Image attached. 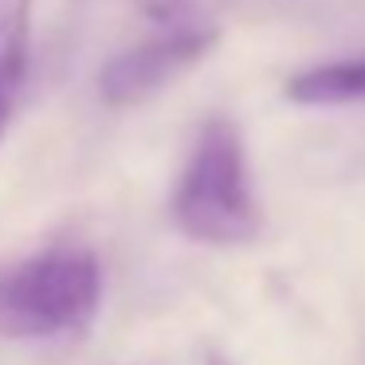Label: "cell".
<instances>
[{
	"instance_id": "cell-6",
	"label": "cell",
	"mask_w": 365,
	"mask_h": 365,
	"mask_svg": "<svg viewBox=\"0 0 365 365\" xmlns=\"http://www.w3.org/2000/svg\"><path fill=\"white\" fill-rule=\"evenodd\" d=\"M134 4L150 20H161V24H169V28H192L212 9H220L224 0H134Z\"/></svg>"
},
{
	"instance_id": "cell-4",
	"label": "cell",
	"mask_w": 365,
	"mask_h": 365,
	"mask_svg": "<svg viewBox=\"0 0 365 365\" xmlns=\"http://www.w3.org/2000/svg\"><path fill=\"white\" fill-rule=\"evenodd\" d=\"M287 98L299 106H349L365 103V56L318 63L310 71L291 75Z\"/></svg>"
},
{
	"instance_id": "cell-7",
	"label": "cell",
	"mask_w": 365,
	"mask_h": 365,
	"mask_svg": "<svg viewBox=\"0 0 365 365\" xmlns=\"http://www.w3.org/2000/svg\"><path fill=\"white\" fill-rule=\"evenodd\" d=\"M12 103H16L12 95H0V138H4V130H9V122H12Z\"/></svg>"
},
{
	"instance_id": "cell-1",
	"label": "cell",
	"mask_w": 365,
	"mask_h": 365,
	"mask_svg": "<svg viewBox=\"0 0 365 365\" xmlns=\"http://www.w3.org/2000/svg\"><path fill=\"white\" fill-rule=\"evenodd\" d=\"M173 220L200 244H247L259 236L263 212L252 189L247 150L232 118H208L197 134L173 192Z\"/></svg>"
},
{
	"instance_id": "cell-2",
	"label": "cell",
	"mask_w": 365,
	"mask_h": 365,
	"mask_svg": "<svg viewBox=\"0 0 365 365\" xmlns=\"http://www.w3.org/2000/svg\"><path fill=\"white\" fill-rule=\"evenodd\" d=\"M103 271L79 244H56L0 275V341L79 334L98 310Z\"/></svg>"
},
{
	"instance_id": "cell-5",
	"label": "cell",
	"mask_w": 365,
	"mask_h": 365,
	"mask_svg": "<svg viewBox=\"0 0 365 365\" xmlns=\"http://www.w3.org/2000/svg\"><path fill=\"white\" fill-rule=\"evenodd\" d=\"M32 0H0V95L16 98L28 71Z\"/></svg>"
},
{
	"instance_id": "cell-3",
	"label": "cell",
	"mask_w": 365,
	"mask_h": 365,
	"mask_svg": "<svg viewBox=\"0 0 365 365\" xmlns=\"http://www.w3.org/2000/svg\"><path fill=\"white\" fill-rule=\"evenodd\" d=\"M216 43V32L205 24L192 28H169L158 40H145L138 48L114 56L103 67V98L110 106H134L142 98H150L153 91H161L169 79H177L181 71H189L197 59H205Z\"/></svg>"
}]
</instances>
